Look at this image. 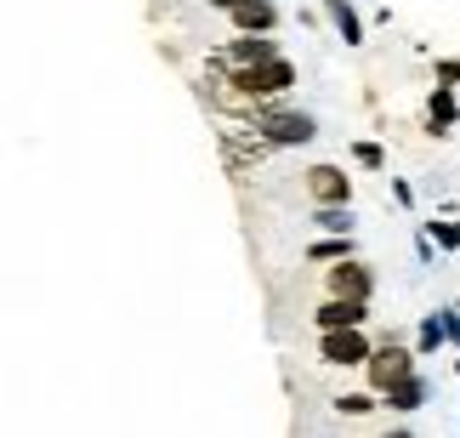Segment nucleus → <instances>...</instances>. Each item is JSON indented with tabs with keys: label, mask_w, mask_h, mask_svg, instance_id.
I'll return each mask as SVG.
<instances>
[{
	"label": "nucleus",
	"mask_w": 460,
	"mask_h": 438,
	"mask_svg": "<svg viewBox=\"0 0 460 438\" xmlns=\"http://www.w3.org/2000/svg\"><path fill=\"white\" fill-rule=\"evenodd\" d=\"M427 114H432V126H455V92H449V85H438V92L427 97Z\"/></svg>",
	"instance_id": "nucleus-14"
},
{
	"label": "nucleus",
	"mask_w": 460,
	"mask_h": 438,
	"mask_svg": "<svg viewBox=\"0 0 460 438\" xmlns=\"http://www.w3.org/2000/svg\"><path fill=\"white\" fill-rule=\"evenodd\" d=\"M369 291H376V273L364 268V262H330V273H324V296H341V302H369Z\"/></svg>",
	"instance_id": "nucleus-5"
},
{
	"label": "nucleus",
	"mask_w": 460,
	"mask_h": 438,
	"mask_svg": "<svg viewBox=\"0 0 460 438\" xmlns=\"http://www.w3.org/2000/svg\"><path fill=\"white\" fill-rule=\"evenodd\" d=\"M313 222L324 234H352V205H313Z\"/></svg>",
	"instance_id": "nucleus-12"
},
{
	"label": "nucleus",
	"mask_w": 460,
	"mask_h": 438,
	"mask_svg": "<svg viewBox=\"0 0 460 438\" xmlns=\"http://www.w3.org/2000/svg\"><path fill=\"white\" fill-rule=\"evenodd\" d=\"M381 438H415V433H410V427H386Z\"/></svg>",
	"instance_id": "nucleus-20"
},
{
	"label": "nucleus",
	"mask_w": 460,
	"mask_h": 438,
	"mask_svg": "<svg viewBox=\"0 0 460 438\" xmlns=\"http://www.w3.org/2000/svg\"><path fill=\"white\" fill-rule=\"evenodd\" d=\"M369 342L364 336V325H352V330H318V359L335 364V371H358V364L369 359Z\"/></svg>",
	"instance_id": "nucleus-3"
},
{
	"label": "nucleus",
	"mask_w": 460,
	"mask_h": 438,
	"mask_svg": "<svg viewBox=\"0 0 460 438\" xmlns=\"http://www.w3.org/2000/svg\"><path fill=\"white\" fill-rule=\"evenodd\" d=\"M324 12H330V23L341 29L347 46H364V23H358V12H352V0H324Z\"/></svg>",
	"instance_id": "nucleus-11"
},
{
	"label": "nucleus",
	"mask_w": 460,
	"mask_h": 438,
	"mask_svg": "<svg viewBox=\"0 0 460 438\" xmlns=\"http://www.w3.org/2000/svg\"><path fill=\"white\" fill-rule=\"evenodd\" d=\"M420 398H427V381H420V376L410 371V376H403V381H393V388L381 393V405H386V410H415Z\"/></svg>",
	"instance_id": "nucleus-10"
},
{
	"label": "nucleus",
	"mask_w": 460,
	"mask_h": 438,
	"mask_svg": "<svg viewBox=\"0 0 460 438\" xmlns=\"http://www.w3.org/2000/svg\"><path fill=\"white\" fill-rule=\"evenodd\" d=\"M369 319V302H341V296H324V302L313 308V325L318 330H352Z\"/></svg>",
	"instance_id": "nucleus-7"
},
{
	"label": "nucleus",
	"mask_w": 460,
	"mask_h": 438,
	"mask_svg": "<svg viewBox=\"0 0 460 438\" xmlns=\"http://www.w3.org/2000/svg\"><path fill=\"white\" fill-rule=\"evenodd\" d=\"M234 23H239V34H273V6L268 0H239Z\"/></svg>",
	"instance_id": "nucleus-9"
},
{
	"label": "nucleus",
	"mask_w": 460,
	"mask_h": 438,
	"mask_svg": "<svg viewBox=\"0 0 460 438\" xmlns=\"http://www.w3.org/2000/svg\"><path fill=\"white\" fill-rule=\"evenodd\" d=\"M268 58H279L273 34H239V40L227 46V63L234 68H251V63H268Z\"/></svg>",
	"instance_id": "nucleus-8"
},
{
	"label": "nucleus",
	"mask_w": 460,
	"mask_h": 438,
	"mask_svg": "<svg viewBox=\"0 0 460 438\" xmlns=\"http://www.w3.org/2000/svg\"><path fill=\"white\" fill-rule=\"evenodd\" d=\"M210 6H227V12H234V6H239V0H210Z\"/></svg>",
	"instance_id": "nucleus-21"
},
{
	"label": "nucleus",
	"mask_w": 460,
	"mask_h": 438,
	"mask_svg": "<svg viewBox=\"0 0 460 438\" xmlns=\"http://www.w3.org/2000/svg\"><path fill=\"white\" fill-rule=\"evenodd\" d=\"M432 239L444 245V251H460V222H432Z\"/></svg>",
	"instance_id": "nucleus-17"
},
{
	"label": "nucleus",
	"mask_w": 460,
	"mask_h": 438,
	"mask_svg": "<svg viewBox=\"0 0 460 438\" xmlns=\"http://www.w3.org/2000/svg\"><path fill=\"white\" fill-rule=\"evenodd\" d=\"M307 256H313V262H341V256H352V234H330V239H318Z\"/></svg>",
	"instance_id": "nucleus-15"
},
{
	"label": "nucleus",
	"mask_w": 460,
	"mask_h": 438,
	"mask_svg": "<svg viewBox=\"0 0 460 438\" xmlns=\"http://www.w3.org/2000/svg\"><path fill=\"white\" fill-rule=\"evenodd\" d=\"M352 160H358V165H381V143H352Z\"/></svg>",
	"instance_id": "nucleus-18"
},
{
	"label": "nucleus",
	"mask_w": 460,
	"mask_h": 438,
	"mask_svg": "<svg viewBox=\"0 0 460 438\" xmlns=\"http://www.w3.org/2000/svg\"><path fill=\"white\" fill-rule=\"evenodd\" d=\"M335 410H341L347 422H364V416H376L381 405H376V393H341V398H335Z\"/></svg>",
	"instance_id": "nucleus-13"
},
{
	"label": "nucleus",
	"mask_w": 460,
	"mask_h": 438,
	"mask_svg": "<svg viewBox=\"0 0 460 438\" xmlns=\"http://www.w3.org/2000/svg\"><path fill=\"white\" fill-rule=\"evenodd\" d=\"M438 80H455L460 85V63H438Z\"/></svg>",
	"instance_id": "nucleus-19"
},
{
	"label": "nucleus",
	"mask_w": 460,
	"mask_h": 438,
	"mask_svg": "<svg viewBox=\"0 0 460 438\" xmlns=\"http://www.w3.org/2000/svg\"><path fill=\"white\" fill-rule=\"evenodd\" d=\"M302 188L313 205H352V183L341 165H307L302 171Z\"/></svg>",
	"instance_id": "nucleus-6"
},
{
	"label": "nucleus",
	"mask_w": 460,
	"mask_h": 438,
	"mask_svg": "<svg viewBox=\"0 0 460 438\" xmlns=\"http://www.w3.org/2000/svg\"><path fill=\"white\" fill-rule=\"evenodd\" d=\"M358 371H364V381H369V393H386L393 381H403V376L415 371V353H410L403 342H386V347H369V359L358 364Z\"/></svg>",
	"instance_id": "nucleus-2"
},
{
	"label": "nucleus",
	"mask_w": 460,
	"mask_h": 438,
	"mask_svg": "<svg viewBox=\"0 0 460 438\" xmlns=\"http://www.w3.org/2000/svg\"><path fill=\"white\" fill-rule=\"evenodd\" d=\"M256 137L268 143H313L318 137V120L313 114H296V109H256Z\"/></svg>",
	"instance_id": "nucleus-4"
},
{
	"label": "nucleus",
	"mask_w": 460,
	"mask_h": 438,
	"mask_svg": "<svg viewBox=\"0 0 460 438\" xmlns=\"http://www.w3.org/2000/svg\"><path fill=\"white\" fill-rule=\"evenodd\" d=\"M227 85H234L239 97H279V92H290V85H296V63L268 58V63L234 68V75H227Z\"/></svg>",
	"instance_id": "nucleus-1"
},
{
	"label": "nucleus",
	"mask_w": 460,
	"mask_h": 438,
	"mask_svg": "<svg viewBox=\"0 0 460 438\" xmlns=\"http://www.w3.org/2000/svg\"><path fill=\"white\" fill-rule=\"evenodd\" d=\"M438 342H449L444 336V313H427V325H420V353H432Z\"/></svg>",
	"instance_id": "nucleus-16"
}]
</instances>
